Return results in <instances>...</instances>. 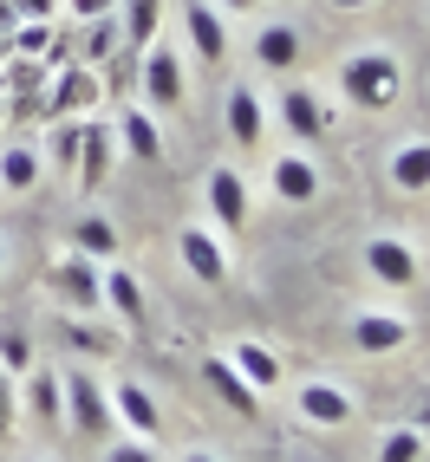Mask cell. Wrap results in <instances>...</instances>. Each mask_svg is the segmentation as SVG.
Wrapping results in <instances>:
<instances>
[{
  "label": "cell",
  "mask_w": 430,
  "mask_h": 462,
  "mask_svg": "<svg viewBox=\"0 0 430 462\" xmlns=\"http://www.w3.org/2000/svg\"><path fill=\"white\" fill-rule=\"evenodd\" d=\"M340 91H346V105H359V111H391L397 91H405V66H397L391 46H359L340 66Z\"/></svg>",
  "instance_id": "1"
},
{
  "label": "cell",
  "mask_w": 430,
  "mask_h": 462,
  "mask_svg": "<svg viewBox=\"0 0 430 462\" xmlns=\"http://www.w3.org/2000/svg\"><path fill=\"white\" fill-rule=\"evenodd\" d=\"M91 105H98V72L72 59V66H59V72H52V85L40 91V105H33V111H46V117H79V111H91Z\"/></svg>",
  "instance_id": "2"
},
{
  "label": "cell",
  "mask_w": 430,
  "mask_h": 462,
  "mask_svg": "<svg viewBox=\"0 0 430 462\" xmlns=\"http://www.w3.org/2000/svg\"><path fill=\"white\" fill-rule=\"evenodd\" d=\"M59 391H66V411H72V423L85 430V437H111V397L98 391V378L91 372H66L59 378Z\"/></svg>",
  "instance_id": "3"
},
{
  "label": "cell",
  "mask_w": 430,
  "mask_h": 462,
  "mask_svg": "<svg viewBox=\"0 0 430 462\" xmlns=\"http://www.w3.org/2000/svg\"><path fill=\"white\" fill-rule=\"evenodd\" d=\"M137 59H144V66H137V72H144V98L164 105V111L182 105V59L170 52V40H150Z\"/></svg>",
  "instance_id": "4"
},
{
  "label": "cell",
  "mask_w": 430,
  "mask_h": 462,
  "mask_svg": "<svg viewBox=\"0 0 430 462\" xmlns=\"http://www.w3.org/2000/svg\"><path fill=\"white\" fill-rule=\"evenodd\" d=\"M176 254H182V267H190L202 287H222V281H229V248H222L209 228H182Z\"/></svg>",
  "instance_id": "5"
},
{
  "label": "cell",
  "mask_w": 430,
  "mask_h": 462,
  "mask_svg": "<svg viewBox=\"0 0 430 462\" xmlns=\"http://www.w3.org/2000/svg\"><path fill=\"white\" fill-rule=\"evenodd\" d=\"M365 267H372V281H385V287H411L417 281V254L397 235H372V241H365Z\"/></svg>",
  "instance_id": "6"
},
{
  "label": "cell",
  "mask_w": 430,
  "mask_h": 462,
  "mask_svg": "<svg viewBox=\"0 0 430 462\" xmlns=\"http://www.w3.org/2000/svg\"><path fill=\"white\" fill-rule=\"evenodd\" d=\"M98 273H105L98 261H91V254H79V248H72L66 261H59V273H52V287H59V293H66V300L79 306V313H98V306H105V300H98Z\"/></svg>",
  "instance_id": "7"
},
{
  "label": "cell",
  "mask_w": 430,
  "mask_h": 462,
  "mask_svg": "<svg viewBox=\"0 0 430 462\" xmlns=\"http://www.w3.org/2000/svg\"><path fill=\"white\" fill-rule=\"evenodd\" d=\"M229 137L241 143V150H261V137H267V111H261V91L255 85H229Z\"/></svg>",
  "instance_id": "8"
},
{
  "label": "cell",
  "mask_w": 430,
  "mask_h": 462,
  "mask_svg": "<svg viewBox=\"0 0 430 462\" xmlns=\"http://www.w3.org/2000/svg\"><path fill=\"white\" fill-rule=\"evenodd\" d=\"M182 26H190V46L209 59V66H215V59H229V20L215 14L209 0H182Z\"/></svg>",
  "instance_id": "9"
},
{
  "label": "cell",
  "mask_w": 430,
  "mask_h": 462,
  "mask_svg": "<svg viewBox=\"0 0 430 462\" xmlns=\"http://www.w3.org/2000/svg\"><path fill=\"white\" fill-rule=\"evenodd\" d=\"M281 125H287L300 143H313V137L332 125V111L320 105V91H306V85H287V91H281Z\"/></svg>",
  "instance_id": "10"
},
{
  "label": "cell",
  "mask_w": 430,
  "mask_h": 462,
  "mask_svg": "<svg viewBox=\"0 0 430 462\" xmlns=\"http://www.w3.org/2000/svg\"><path fill=\"white\" fill-rule=\"evenodd\" d=\"M202 196H209V208H215V222H222V228H241V222H248V182H241L229 163L209 170Z\"/></svg>",
  "instance_id": "11"
},
{
  "label": "cell",
  "mask_w": 430,
  "mask_h": 462,
  "mask_svg": "<svg viewBox=\"0 0 430 462\" xmlns=\"http://www.w3.org/2000/svg\"><path fill=\"white\" fill-rule=\"evenodd\" d=\"M202 378H209V391L222 397V404H229L235 417H255V411H261V397L248 391V378H241L229 358H202Z\"/></svg>",
  "instance_id": "12"
},
{
  "label": "cell",
  "mask_w": 430,
  "mask_h": 462,
  "mask_svg": "<svg viewBox=\"0 0 430 462\" xmlns=\"http://www.w3.org/2000/svg\"><path fill=\"white\" fill-rule=\"evenodd\" d=\"M111 411L137 430V443H150V437L164 430V411H157V397H150L144 384H117V391H111Z\"/></svg>",
  "instance_id": "13"
},
{
  "label": "cell",
  "mask_w": 430,
  "mask_h": 462,
  "mask_svg": "<svg viewBox=\"0 0 430 462\" xmlns=\"http://www.w3.org/2000/svg\"><path fill=\"white\" fill-rule=\"evenodd\" d=\"M300 417L306 423H320V430H340L346 417H352V397L340 391V384H300Z\"/></svg>",
  "instance_id": "14"
},
{
  "label": "cell",
  "mask_w": 430,
  "mask_h": 462,
  "mask_svg": "<svg viewBox=\"0 0 430 462\" xmlns=\"http://www.w3.org/2000/svg\"><path fill=\"white\" fill-rule=\"evenodd\" d=\"M229 365H235L241 378H248V391H255V397H267L274 384H281V358H274L261 338H241V346L229 352Z\"/></svg>",
  "instance_id": "15"
},
{
  "label": "cell",
  "mask_w": 430,
  "mask_h": 462,
  "mask_svg": "<svg viewBox=\"0 0 430 462\" xmlns=\"http://www.w3.org/2000/svg\"><path fill=\"white\" fill-rule=\"evenodd\" d=\"M105 170H111V131L105 125H85L79 131V189L98 196L105 189Z\"/></svg>",
  "instance_id": "16"
},
{
  "label": "cell",
  "mask_w": 430,
  "mask_h": 462,
  "mask_svg": "<svg viewBox=\"0 0 430 462\" xmlns=\"http://www.w3.org/2000/svg\"><path fill=\"white\" fill-rule=\"evenodd\" d=\"M98 300H105L125 326L144 319V287H137V273H131V267H105V273H98Z\"/></svg>",
  "instance_id": "17"
},
{
  "label": "cell",
  "mask_w": 430,
  "mask_h": 462,
  "mask_svg": "<svg viewBox=\"0 0 430 462\" xmlns=\"http://www.w3.org/2000/svg\"><path fill=\"white\" fill-rule=\"evenodd\" d=\"M405 338H411V326L397 319V313H379V306L352 319V346H359V352H397Z\"/></svg>",
  "instance_id": "18"
},
{
  "label": "cell",
  "mask_w": 430,
  "mask_h": 462,
  "mask_svg": "<svg viewBox=\"0 0 430 462\" xmlns=\"http://www.w3.org/2000/svg\"><path fill=\"white\" fill-rule=\"evenodd\" d=\"M391 189H405V196L430 189V137H411L391 150Z\"/></svg>",
  "instance_id": "19"
},
{
  "label": "cell",
  "mask_w": 430,
  "mask_h": 462,
  "mask_svg": "<svg viewBox=\"0 0 430 462\" xmlns=\"http://www.w3.org/2000/svg\"><path fill=\"white\" fill-rule=\"evenodd\" d=\"M274 196L281 202H320V170L306 163V157H274Z\"/></svg>",
  "instance_id": "20"
},
{
  "label": "cell",
  "mask_w": 430,
  "mask_h": 462,
  "mask_svg": "<svg viewBox=\"0 0 430 462\" xmlns=\"http://www.w3.org/2000/svg\"><path fill=\"white\" fill-rule=\"evenodd\" d=\"M117 137H125V150L137 163H164V137H157V117L150 111H125L117 117Z\"/></svg>",
  "instance_id": "21"
},
{
  "label": "cell",
  "mask_w": 430,
  "mask_h": 462,
  "mask_svg": "<svg viewBox=\"0 0 430 462\" xmlns=\"http://www.w3.org/2000/svg\"><path fill=\"white\" fill-rule=\"evenodd\" d=\"M33 182H40V150L7 143V150H0V189H7V196H26Z\"/></svg>",
  "instance_id": "22"
},
{
  "label": "cell",
  "mask_w": 430,
  "mask_h": 462,
  "mask_svg": "<svg viewBox=\"0 0 430 462\" xmlns=\"http://www.w3.org/2000/svg\"><path fill=\"white\" fill-rule=\"evenodd\" d=\"M117 7H125V46L131 52H144L150 40H157V20H164V0H117Z\"/></svg>",
  "instance_id": "23"
},
{
  "label": "cell",
  "mask_w": 430,
  "mask_h": 462,
  "mask_svg": "<svg viewBox=\"0 0 430 462\" xmlns=\"http://www.w3.org/2000/svg\"><path fill=\"white\" fill-rule=\"evenodd\" d=\"M255 59H261L267 72H294V59H300V33H294V26H261Z\"/></svg>",
  "instance_id": "24"
},
{
  "label": "cell",
  "mask_w": 430,
  "mask_h": 462,
  "mask_svg": "<svg viewBox=\"0 0 430 462\" xmlns=\"http://www.w3.org/2000/svg\"><path fill=\"white\" fill-rule=\"evenodd\" d=\"M72 248H79V254H91V261H117V228L105 222V215H79Z\"/></svg>",
  "instance_id": "25"
},
{
  "label": "cell",
  "mask_w": 430,
  "mask_h": 462,
  "mask_svg": "<svg viewBox=\"0 0 430 462\" xmlns=\"http://www.w3.org/2000/svg\"><path fill=\"white\" fill-rule=\"evenodd\" d=\"M91 33H85V52H79V66H105L111 59V46H125V26H117L111 14H98V20H85Z\"/></svg>",
  "instance_id": "26"
},
{
  "label": "cell",
  "mask_w": 430,
  "mask_h": 462,
  "mask_svg": "<svg viewBox=\"0 0 430 462\" xmlns=\"http://www.w3.org/2000/svg\"><path fill=\"white\" fill-rule=\"evenodd\" d=\"M46 46H52V26H46V20H20L14 33H7V52H14V59H40Z\"/></svg>",
  "instance_id": "27"
},
{
  "label": "cell",
  "mask_w": 430,
  "mask_h": 462,
  "mask_svg": "<svg viewBox=\"0 0 430 462\" xmlns=\"http://www.w3.org/2000/svg\"><path fill=\"white\" fill-rule=\"evenodd\" d=\"M59 397H66V391H59V378H52V372H40V378H33V391H26V411L46 417V423H59Z\"/></svg>",
  "instance_id": "28"
},
{
  "label": "cell",
  "mask_w": 430,
  "mask_h": 462,
  "mask_svg": "<svg viewBox=\"0 0 430 462\" xmlns=\"http://www.w3.org/2000/svg\"><path fill=\"white\" fill-rule=\"evenodd\" d=\"M379 462H424V430H391Z\"/></svg>",
  "instance_id": "29"
},
{
  "label": "cell",
  "mask_w": 430,
  "mask_h": 462,
  "mask_svg": "<svg viewBox=\"0 0 430 462\" xmlns=\"http://www.w3.org/2000/svg\"><path fill=\"white\" fill-rule=\"evenodd\" d=\"M26 358H33L26 332H0V365H7V372H26Z\"/></svg>",
  "instance_id": "30"
},
{
  "label": "cell",
  "mask_w": 430,
  "mask_h": 462,
  "mask_svg": "<svg viewBox=\"0 0 430 462\" xmlns=\"http://www.w3.org/2000/svg\"><path fill=\"white\" fill-rule=\"evenodd\" d=\"M14 417H20V397H14V372L0 365V437L14 430Z\"/></svg>",
  "instance_id": "31"
},
{
  "label": "cell",
  "mask_w": 430,
  "mask_h": 462,
  "mask_svg": "<svg viewBox=\"0 0 430 462\" xmlns=\"http://www.w3.org/2000/svg\"><path fill=\"white\" fill-rule=\"evenodd\" d=\"M79 131H85V125H59V131H52V157H59V163L79 157Z\"/></svg>",
  "instance_id": "32"
},
{
  "label": "cell",
  "mask_w": 430,
  "mask_h": 462,
  "mask_svg": "<svg viewBox=\"0 0 430 462\" xmlns=\"http://www.w3.org/2000/svg\"><path fill=\"white\" fill-rule=\"evenodd\" d=\"M14 14H20V20H46V26H52V20H59V0H14Z\"/></svg>",
  "instance_id": "33"
},
{
  "label": "cell",
  "mask_w": 430,
  "mask_h": 462,
  "mask_svg": "<svg viewBox=\"0 0 430 462\" xmlns=\"http://www.w3.org/2000/svg\"><path fill=\"white\" fill-rule=\"evenodd\" d=\"M79 20H98V14H117V0H66Z\"/></svg>",
  "instance_id": "34"
},
{
  "label": "cell",
  "mask_w": 430,
  "mask_h": 462,
  "mask_svg": "<svg viewBox=\"0 0 430 462\" xmlns=\"http://www.w3.org/2000/svg\"><path fill=\"white\" fill-rule=\"evenodd\" d=\"M105 462H157V456H150L144 443H111V456Z\"/></svg>",
  "instance_id": "35"
},
{
  "label": "cell",
  "mask_w": 430,
  "mask_h": 462,
  "mask_svg": "<svg viewBox=\"0 0 430 462\" xmlns=\"http://www.w3.org/2000/svg\"><path fill=\"white\" fill-rule=\"evenodd\" d=\"M14 26H20V14H14V0H0V40H7Z\"/></svg>",
  "instance_id": "36"
},
{
  "label": "cell",
  "mask_w": 430,
  "mask_h": 462,
  "mask_svg": "<svg viewBox=\"0 0 430 462\" xmlns=\"http://www.w3.org/2000/svg\"><path fill=\"white\" fill-rule=\"evenodd\" d=\"M209 7H222V14H248L255 0H209Z\"/></svg>",
  "instance_id": "37"
},
{
  "label": "cell",
  "mask_w": 430,
  "mask_h": 462,
  "mask_svg": "<svg viewBox=\"0 0 430 462\" xmlns=\"http://www.w3.org/2000/svg\"><path fill=\"white\" fill-rule=\"evenodd\" d=\"M340 14H359V7H379V0H332Z\"/></svg>",
  "instance_id": "38"
},
{
  "label": "cell",
  "mask_w": 430,
  "mask_h": 462,
  "mask_svg": "<svg viewBox=\"0 0 430 462\" xmlns=\"http://www.w3.org/2000/svg\"><path fill=\"white\" fill-rule=\"evenodd\" d=\"M182 462H215V456H209V449H190V456H182Z\"/></svg>",
  "instance_id": "39"
},
{
  "label": "cell",
  "mask_w": 430,
  "mask_h": 462,
  "mask_svg": "<svg viewBox=\"0 0 430 462\" xmlns=\"http://www.w3.org/2000/svg\"><path fill=\"white\" fill-rule=\"evenodd\" d=\"M0 273H7V241H0Z\"/></svg>",
  "instance_id": "40"
},
{
  "label": "cell",
  "mask_w": 430,
  "mask_h": 462,
  "mask_svg": "<svg viewBox=\"0 0 430 462\" xmlns=\"http://www.w3.org/2000/svg\"><path fill=\"white\" fill-rule=\"evenodd\" d=\"M7 59H14V52H7V40H0V66H7Z\"/></svg>",
  "instance_id": "41"
},
{
  "label": "cell",
  "mask_w": 430,
  "mask_h": 462,
  "mask_svg": "<svg viewBox=\"0 0 430 462\" xmlns=\"http://www.w3.org/2000/svg\"><path fill=\"white\" fill-rule=\"evenodd\" d=\"M417 417H424V423H430V404H424V411H417Z\"/></svg>",
  "instance_id": "42"
},
{
  "label": "cell",
  "mask_w": 430,
  "mask_h": 462,
  "mask_svg": "<svg viewBox=\"0 0 430 462\" xmlns=\"http://www.w3.org/2000/svg\"><path fill=\"white\" fill-rule=\"evenodd\" d=\"M26 462H40V456H26Z\"/></svg>",
  "instance_id": "43"
},
{
  "label": "cell",
  "mask_w": 430,
  "mask_h": 462,
  "mask_svg": "<svg viewBox=\"0 0 430 462\" xmlns=\"http://www.w3.org/2000/svg\"><path fill=\"white\" fill-rule=\"evenodd\" d=\"M0 111H7V105H0Z\"/></svg>",
  "instance_id": "44"
}]
</instances>
